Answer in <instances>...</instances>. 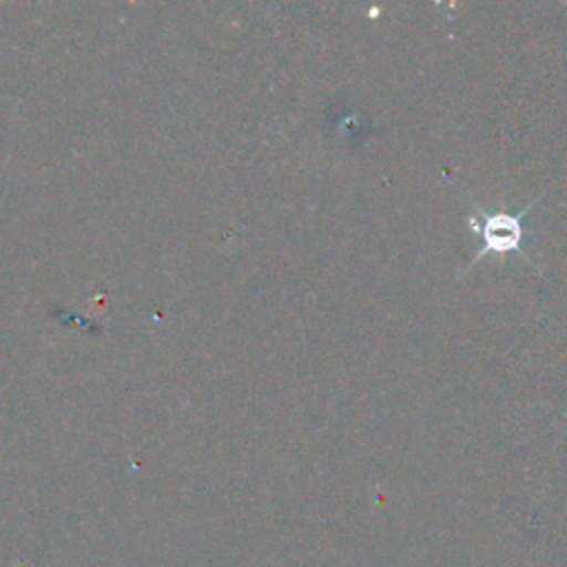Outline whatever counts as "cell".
I'll list each match as a JSON object with an SVG mask.
<instances>
[{
	"label": "cell",
	"instance_id": "1",
	"mask_svg": "<svg viewBox=\"0 0 567 567\" xmlns=\"http://www.w3.org/2000/svg\"><path fill=\"white\" fill-rule=\"evenodd\" d=\"M483 237V252H507L516 250L523 239V215L509 213H485L483 224L476 228Z\"/></svg>",
	"mask_w": 567,
	"mask_h": 567
}]
</instances>
